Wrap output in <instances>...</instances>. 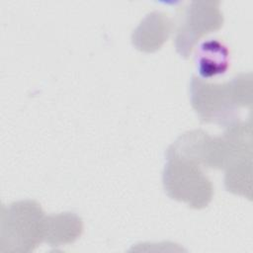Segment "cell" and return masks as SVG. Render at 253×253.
I'll list each match as a JSON object with an SVG mask.
<instances>
[{"label": "cell", "mask_w": 253, "mask_h": 253, "mask_svg": "<svg viewBox=\"0 0 253 253\" xmlns=\"http://www.w3.org/2000/svg\"><path fill=\"white\" fill-rule=\"evenodd\" d=\"M191 105L205 123L227 127L238 121V110L251 107L252 75L240 73L229 82L215 84L192 76L190 81Z\"/></svg>", "instance_id": "cell-1"}, {"label": "cell", "mask_w": 253, "mask_h": 253, "mask_svg": "<svg viewBox=\"0 0 253 253\" xmlns=\"http://www.w3.org/2000/svg\"><path fill=\"white\" fill-rule=\"evenodd\" d=\"M44 211L34 200L13 202L1 208L0 252L30 253L43 241Z\"/></svg>", "instance_id": "cell-2"}, {"label": "cell", "mask_w": 253, "mask_h": 253, "mask_svg": "<svg viewBox=\"0 0 253 253\" xmlns=\"http://www.w3.org/2000/svg\"><path fill=\"white\" fill-rule=\"evenodd\" d=\"M167 196L194 210L209 206L213 197V186L201 166L183 158H167L162 173Z\"/></svg>", "instance_id": "cell-3"}, {"label": "cell", "mask_w": 253, "mask_h": 253, "mask_svg": "<svg viewBox=\"0 0 253 253\" xmlns=\"http://www.w3.org/2000/svg\"><path fill=\"white\" fill-rule=\"evenodd\" d=\"M218 1L195 0L181 11L175 32V48L179 55L188 58L199 41L223 25Z\"/></svg>", "instance_id": "cell-4"}, {"label": "cell", "mask_w": 253, "mask_h": 253, "mask_svg": "<svg viewBox=\"0 0 253 253\" xmlns=\"http://www.w3.org/2000/svg\"><path fill=\"white\" fill-rule=\"evenodd\" d=\"M173 30V23L165 13H148L131 34L132 45L139 51L155 52L162 47Z\"/></svg>", "instance_id": "cell-5"}, {"label": "cell", "mask_w": 253, "mask_h": 253, "mask_svg": "<svg viewBox=\"0 0 253 253\" xmlns=\"http://www.w3.org/2000/svg\"><path fill=\"white\" fill-rule=\"evenodd\" d=\"M83 232L82 218L74 212L64 211L45 217L43 241L53 248L75 242Z\"/></svg>", "instance_id": "cell-6"}, {"label": "cell", "mask_w": 253, "mask_h": 253, "mask_svg": "<svg viewBox=\"0 0 253 253\" xmlns=\"http://www.w3.org/2000/svg\"><path fill=\"white\" fill-rule=\"evenodd\" d=\"M228 58L227 47L217 40L203 42L196 57L197 68L202 79L223 74L228 67Z\"/></svg>", "instance_id": "cell-7"}, {"label": "cell", "mask_w": 253, "mask_h": 253, "mask_svg": "<svg viewBox=\"0 0 253 253\" xmlns=\"http://www.w3.org/2000/svg\"><path fill=\"white\" fill-rule=\"evenodd\" d=\"M224 186L227 192L252 200V154L235 158L225 169Z\"/></svg>", "instance_id": "cell-8"}]
</instances>
